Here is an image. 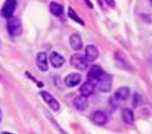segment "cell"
<instances>
[{"label": "cell", "mask_w": 152, "mask_h": 134, "mask_svg": "<svg viewBox=\"0 0 152 134\" xmlns=\"http://www.w3.org/2000/svg\"><path fill=\"white\" fill-rule=\"evenodd\" d=\"M7 30L11 37H17L21 34L23 25H21V21H20L19 17H11V19H8Z\"/></svg>", "instance_id": "1"}, {"label": "cell", "mask_w": 152, "mask_h": 134, "mask_svg": "<svg viewBox=\"0 0 152 134\" xmlns=\"http://www.w3.org/2000/svg\"><path fill=\"white\" fill-rule=\"evenodd\" d=\"M111 86H113V76H111L110 74H106V72H104V74L99 78V80L95 83V87H97L101 92H103V94H107V92L111 91Z\"/></svg>", "instance_id": "2"}, {"label": "cell", "mask_w": 152, "mask_h": 134, "mask_svg": "<svg viewBox=\"0 0 152 134\" xmlns=\"http://www.w3.org/2000/svg\"><path fill=\"white\" fill-rule=\"evenodd\" d=\"M16 0H5L4 4H3L1 8V16L4 19H11L15 13V9H16Z\"/></svg>", "instance_id": "3"}, {"label": "cell", "mask_w": 152, "mask_h": 134, "mask_svg": "<svg viewBox=\"0 0 152 134\" xmlns=\"http://www.w3.org/2000/svg\"><path fill=\"white\" fill-rule=\"evenodd\" d=\"M40 96L44 99V101L48 104L49 108H50L53 112H58V110H60V103L56 100L53 95H50L49 92H46V91H41L40 92Z\"/></svg>", "instance_id": "4"}, {"label": "cell", "mask_w": 152, "mask_h": 134, "mask_svg": "<svg viewBox=\"0 0 152 134\" xmlns=\"http://www.w3.org/2000/svg\"><path fill=\"white\" fill-rule=\"evenodd\" d=\"M103 74H104L103 68H102L101 66H98V65H94V66L90 67L89 71H87V80L93 81V83L95 84L99 80V78H101Z\"/></svg>", "instance_id": "5"}, {"label": "cell", "mask_w": 152, "mask_h": 134, "mask_svg": "<svg viewBox=\"0 0 152 134\" xmlns=\"http://www.w3.org/2000/svg\"><path fill=\"white\" fill-rule=\"evenodd\" d=\"M70 63H72L73 66L75 67L77 70H86L87 68V61H86V58L83 57V55H81V54H74V55H72V58H70Z\"/></svg>", "instance_id": "6"}, {"label": "cell", "mask_w": 152, "mask_h": 134, "mask_svg": "<svg viewBox=\"0 0 152 134\" xmlns=\"http://www.w3.org/2000/svg\"><path fill=\"white\" fill-rule=\"evenodd\" d=\"M99 57V51L97 49V46L94 45H87L85 48V58H86L87 62H94L97 61Z\"/></svg>", "instance_id": "7"}, {"label": "cell", "mask_w": 152, "mask_h": 134, "mask_svg": "<svg viewBox=\"0 0 152 134\" xmlns=\"http://www.w3.org/2000/svg\"><path fill=\"white\" fill-rule=\"evenodd\" d=\"M107 115L104 112H102V110H95L94 113L91 115V121L94 122L95 125H98V126H102V125H104L107 122Z\"/></svg>", "instance_id": "8"}, {"label": "cell", "mask_w": 152, "mask_h": 134, "mask_svg": "<svg viewBox=\"0 0 152 134\" xmlns=\"http://www.w3.org/2000/svg\"><path fill=\"white\" fill-rule=\"evenodd\" d=\"M69 43L73 50H75V51L81 50L82 49V37H81V34H78V33L72 34L69 37Z\"/></svg>", "instance_id": "9"}, {"label": "cell", "mask_w": 152, "mask_h": 134, "mask_svg": "<svg viewBox=\"0 0 152 134\" xmlns=\"http://www.w3.org/2000/svg\"><path fill=\"white\" fill-rule=\"evenodd\" d=\"M81 80H82V76H81V74H77V72H73V74H69L68 76L65 78V86L68 87H75L78 86V84L81 83Z\"/></svg>", "instance_id": "10"}, {"label": "cell", "mask_w": 152, "mask_h": 134, "mask_svg": "<svg viewBox=\"0 0 152 134\" xmlns=\"http://www.w3.org/2000/svg\"><path fill=\"white\" fill-rule=\"evenodd\" d=\"M73 104H74V107L77 108L78 110H86L87 109V105H89V101H87V97L83 95H78L77 97H74V100H73Z\"/></svg>", "instance_id": "11"}, {"label": "cell", "mask_w": 152, "mask_h": 134, "mask_svg": "<svg viewBox=\"0 0 152 134\" xmlns=\"http://www.w3.org/2000/svg\"><path fill=\"white\" fill-rule=\"evenodd\" d=\"M36 65L42 72L48 71V55L46 53H39L36 57Z\"/></svg>", "instance_id": "12"}, {"label": "cell", "mask_w": 152, "mask_h": 134, "mask_svg": "<svg viewBox=\"0 0 152 134\" xmlns=\"http://www.w3.org/2000/svg\"><path fill=\"white\" fill-rule=\"evenodd\" d=\"M49 62H50V65L56 67V68H60V67H62L65 65V58L58 53H52L50 57H49Z\"/></svg>", "instance_id": "13"}, {"label": "cell", "mask_w": 152, "mask_h": 134, "mask_svg": "<svg viewBox=\"0 0 152 134\" xmlns=\"http://www.w3.org/2000/svg\"><path fill=\"white\" fill-rule=\"evenodd\" d=\"M95 91V84L93 83V81L87 80L86 83H83L82 86H81V89H80V94L83 95V96H91L93 94H94Z\"/></svg>", "instance_id": "14"}, {"label": "cell", "mask_w": 152, "mask_h": 134, "mask_svg": "<svg viewBox=\"0 0 152 134\" xmlns=\"http://www.w3.org/2000/svg\"><path fill=\"white\" fill-rule=\"evenodd\" d=\"M115 59H116V63L119 65V67H122V68H126V70H128V71H131V65L127 62L126 57L122 53L116 51V53H115Z\"/></svg>", "instance_id": "15"}, {"label": "cell", "mask_w": 152, "mask_h": 134, "mask_svg": "<svg viewBox=\"0 0 152 134\" xmlns=\"http://www.w3.org/2000/svg\"><path fill=\"white\" fill-rule=\"evenodd\" d=\"M115 96H116V99H118L119 101L127 100L128 96H130V88H128V87H121V88L116 89Z\"/></svg>", "instance_id": "16"}, {"label": "cell", "mask_w": 152, "mask_h": 134, "mask_svg": "<svg viewBox=\"0 0 152 134\" xmlns=\"http://www.w3.org/2000/svg\"><path fill=\"white\" fill-rule=\"evenodd\" d=\"M122 118H123V121L126 124H128V125L134 124V120H135L134 112L131 109H128V108H124V109L122 110Z\"/></svg>", "instance_id": "17"}, {"label": "cell", "mask_w": 152, "mask_h": 134, "mask_svg": "<svg viewBox=\"0 0 152 134\" xmlns=\"http://www.w3.org/2000/svg\"><path fill=\"white\" fill-rule=\"evenodd\" d=\"M49 9H50V12L54 14V16H61V14L64 13V8L61 4H58V3H50V5H49Z\"/></svg>", "instance_id": "18"}, {"label": "cell", "mask_w": 152, "mask_h": 134, "mask_svg": "<svg viewBox=\"0 0 152 134\" xmlns=\"http://www.w3.org/2000/svg\"><path fill=\"white\" fill-rule=\"evenodd\" d=\"M68 14H69L70 19L74 20L75 22H78V24H81V25H85V22L82 21V19H80V17H78V14L75 13V11L73 9V8H69V9H68Z\"/></svg>", "instance_id": "19"}, {"label": "cell", "mask_w": 152, "mask_h": 134, "mask_svg": "<svg viewBox=\"0 0 152 134\" xmlns=\"http://www.w3.org/2000/svg\"><path fill=\"white\" fill-rule=\"evenodd\" d=\"M140 101H142V96H140L139 94H134V96H132V105H134V108L139 107Z\"/></svg>", "instance_id": "20"}, {"label": "cell", "mask_w": 152, "mask_h": 134, "mask_svg": "<svg viewBox=\"0 0 152 134\" xmlns=\"http://www.w3.org/2000/svg\"><path fill=\"white\" fill-rule=\"evenodd\" d=\"M104 1H106L107 5H110V7H114V5H115V1H114V0H104Z\"/></svg>", "instance_id": "21"}, {"label": "cell", "mask_w": 152, "mask_h": 134, "mask_svg": "<svg viewBox=\"0 0 152 134\" xmlns=\"http://www.w3.org/2000/svg\"><path fill=\"white\" fill-rule=\"evenodd\" d=\"M0 121H1V109H0Z\"/></svg>", "instance_id": "22"}, {"label": "cell", "mask_w": 152, "mask_h": 134, "mask_svg": "<svg viewBox=\"0 0 152 134\" xmlns=\"http://www.w3.org/2000/svg\"><path fill=\"white\" fill-rule=\"evenodd\" d=\"M98 1H99V4H101V5H102V0H98Z\"/></svg>", "instance_id": "23"}, {"label": "cell", "mask_w": 152, "mask_h": 134, "mask_svg": "<svg viewBox=\"0 0 152 134\" xmlns=\"http://www.w3.org/2000/svg\"><path fill=\"white\" fill-rule=\"evenodd\" d=\"M151 1H152V0H151Z\"/></svg>", "instance_id": "24"}]
</instances>
